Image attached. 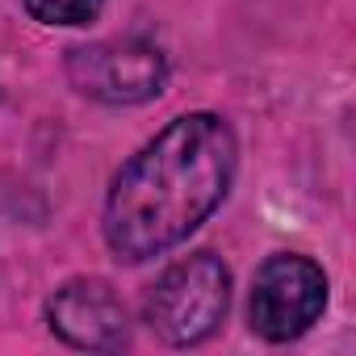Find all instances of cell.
<instances>
[{
	"mask_svg": "<svg viewBox=\"0 0 356 356\" xmlns=\"http://www.w3.org/2000/svg\"><path fill=\"white\" fill-rule=\"evenodd\" d=\"M67 80L76 92L105 105H143L163 92L168 63L147 38H105L67 55Z\"/></svg>",
	"mask_w": 356,
	"mask_h": 356,
	"instance_id": "cell-4",
	"label": "cell"
},
{
	"mask_svg": "<svg viewBox=\"0 0 356 356\" xmlns=\"http://www.w3.org/2000/svg\"><path fill=\"white\" fill-rule=\"evenodd\" d=\"M327 306V273L298 252L268 256L252 285V331L268 343L306 335Z\"/></svg>",
	"mask_w": 356,
	"mask_h": 356,
	"instance_id": "cell-3",
	"label": "cell"
},
{
	"mask_svg": "<svg viewBox=\"0 0 356 356\" xmlns=\"http://www.w3.org/2000/svg\"><path fill=\"white\" fill-rule=\"evenodd\" d=\"M227 306H231L227 264L214 252H193L155 277L143 302V318L163 343L193 348L222 327Z\"/></svg>",
	"mask_w": 356,
	"mask_h": 356,
	"instance_id": "cell-2",
	"label": "cell"
},
{
	"mask_svg": "<svg viewBox=\"0 0 356 356\" xmlns=\"http://www.w3.org/2000/svg\"><path fill=\"white\" fill-rule=\"evenodd\" d=\"M235 134L218 113L168 122L109 185L105 243L118 260L143 264L185 243L235 181Z\"/></svg>",
	"mask_w": 356,
	"mask_h": 356,
	"instance_id": "cell-1",
	"label": "cell"
},
{
	"mask_svg": "<svg viewBox=\"0 0 356 356\" xmlns=\"http://www.w3.org/2000/svg\"><path fill=\"white\" fill-rule=\"evenodd\" d=\"M22 5L42 26H88L101 17L105 0H22Z\"/></svg>",
	"mask_w": 356,
	"mask_h": 356,
	"instance_id": "cell-6",
	"label": "cell"
},
{
	"mask_svg": "<svg viewBox=\"0 0 356 356\" xmlns=\"http://www.w3.org/2000/svg\"><path fill=\"white\" fill-rule=\"evenodd\" d=\"M47 323L63 343L84 352H118L130 339V318L122 298L113 293V285L97 277H80L55 289V298L47 302Z\"/></svg>",
	"mask_w": 356,
	"mask_h": 356,
	"instance_id": "cell-5",
	"label": "cell"
}]
</instances>
